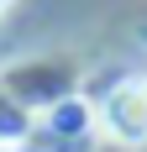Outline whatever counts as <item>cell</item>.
I'll use <instances>...</instances> for the list:
<instances>
[{"instance_id":"cell-1","label":"cell","mask_w":147,"mask_h":152,"mask_svg":"<svg viewBox=\"0 0 147 152\" xmlns=\"http://www.w3.org/2000/svg\"><path fill=\"white\" fill-rule=\"evenodd\" d=\"M100 131L121 147L147 142V79H126L100 100Z\"/></svg>"}]
</instances>
